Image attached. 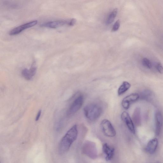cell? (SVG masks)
I'll return each instance as SVG.
<instances>
[{"instance_id": "cell-1", "label": "cell", "mask_w": 163, "mask_h": 163, "mask_svg": "<svg viewBox=\"0 0 163 163\" xmlns=\"http://www.w3.org/2000/svg\"><path fill=\"white\" fill-rule=\"evenodd\" d=\"M77 125H75L67 132L62 139L59 145L58 151L61 154L67 152L78 136Z\"/></svg>"}, {"instance_id": "cell-2", "label": "cell", "mask_w": 163, "mask_h": 163, "mask_svg": "<svg viewBox=\"0 0 163 163\" xmlns=\"http://www.w3.org/2000/svg\"><path fill=\"white\" fill-rule=\"evenodd\" d=\"M102 111V108L95 104L88 105L84 108V112L86 118L91 121L97 120L101 115Z\"/></svg>"}, {"instance_id": "cell-3", "label": "cell", "mask_w": 163, "mask_h": 163, "mask_svg": "<svg viewBox=\"0 0 163 163\" xmlns=\"http://www.w3.org/2000/svg\"><path fill=\"white\" fill-rule=\"evenodd\" d=\"M101 130L105 136L113 137L116 135V131L110 121L107 119L103 120L101 123Z\"/></svg>"}, {"instance_id": "cell-4", "label": "cell", "mask_w": 163, "mask_h": 163, "mask_svg": "<svg viewBox=\"0 0 163 163\" xmlns=\"http://www.w3.org/2000/svg\"><path fill=\"white\" fill-rule=\"evenodd\" d=\"M84 101V97L82 95L77 97L69 108L67 113V116L70 117L78 112L82 106Z\"/></svg>"}, {"instance_id": "cell-5", "label": "cell", "mask_w": 163, "mask_h": 163, "mask_svg": "<svg viewBox=\"0 0 163 163\" xmlns=\"http://www.w3.org/2000/svg\"><path fill=\"white\" fill-rule=\"evenodd\" d=\"M140 98L139 94L137 93H133L124 97L122 101L121 105L125 110H128L131 104L137 101Z\"/></svg>"}, {"instance_id": "cell-6", "label": "cell", "mask_w": 163, "mask_h": 163, "mask_svg": "<svg viewBox=\"0 0 163 163\" xmlns=\"http://www.w3.org/2000/svg\"><path fill=\"white\" fill-rule=\"evenodd\" d=\"M38 22L37 21H34L17 26L11 30L9 33V34L11 35L18 34L24 30L31 28L37 25Z\"/></svg>"}, {"instance_id": "cell-7", "label": "cell", "mask_w": 163, "mask_h": 163, "mask_svg": "<svg viewBox=\"0 0 163 163\" xmlns=\"http://www.w3.org/2000/svg\"><path fill=\"white\" fill-rule=\"evenodd\" d=\"M70 20H62L51 21L43 23L41 25V26L42 27L51 29H56L66 25L69 26Z\"/></svg>"}, {"instance_id": "cell-8", "label": "cell", "mask_w": 163, "mask_h": 163, "mask_svg": "<svg viewBox=\"0 0 163 163\" xmlns=\"http://www.w3.org/2000/svg\"><path fill=\"white\" fill-rule=\"evenodd\" d=\"M121 117L130 132L135 134V131L134 124L129 113L125 111L123 112L121 114Z\"/></svg>"}, {"instance_id": "cell-9", "label": "cell", "mask_w": 163, "mask_h": 163, "mask_svg": "<svg viewBox=\"0 0 163 163\" xmlns=\"http://www.w3.org/2000/svg\"><path fill=\"white\" fill-rule=\"evenodd\" d=\"M156 133L157 136H159L161 132L163 126V118L161 113L157 112L156 114Z\"/></svg>"}, {"instance_id": "cell-10", "label": "cell", "mask_w": 163, "mask_h": 163, "mask_svg": "<svg viewBox=\"0 0 163 163\" xmlns=\"http://www.w3.org/2000/svg\"><path fill=\"white\" fill-rule=\"evenodd\" d=\"M37 68L32 66L30 69L25 68L22 70V74L23 77L27 80H31L37 72Z\"/></svg>"}, {"instance_id": "cell-11", "label": "cell", "mask_w": 163, "mask_h": 163, "mask_svg": "<svg viewBox=\"0 0 163 163\" xmlns=\"http://www.w3.org/2000/svg\"><path fill=\"white\" fill-rule=\"evenodd\" d=\"M103 150L106 161H108L111 160L114 156V149L105 143L103 145Z\"/></svg>"}, {"instance_id": "cell-12", "label": "cell", "mask_w": 163, "mask_h": 163, "mask_svg": "<svg viewBox=\"0 0 163 163\" xmlns=\"http://www.w3.org/2000/svg\"><path fill=\"white\" fill-rule=\"evenodd\" d=\"M158 145V141L157 138H154L150 140L148 143L145 148L147 152L150 154L154 153L157 148Z\"/></svg>"}, {"instance_id": "cell-13", "label": "cell", "mask_w": 163, "mask_h": 163, "mask_svg": "<svg viewBox=\"0 0 163 163\" xmlns=\"http://www.w3.org/2000/svg\"><path fill=\"white\" fill-rule=\"evenodd\" d=\"M132 119L133 122L137 125H140L141 122V110L139 108L135 109L133 113Z\"/></svg>"}, {"instance_id": "cell-14", "label": "cell", "mask_w": 163, "mask_h": 163, "mask_svg": "<svg viewBox=\"0 0 163 163\" xmlns=\"http://www.w3.org/2000/svg\"><path fill=\"white\" fill-rule=\"evenodd\" d=\"M131 86V84L128 82L124 81L118 89L117 91L118 95L121 96L124 94L130 89Z\"/></svg>"}, {"instance_id": "cell-15", "label": "cell", "mask_w": 163, "mask_h": 163, "mask_svg": "<svg viewBox=\"0 0 163 163\" xmlns=\"http://www.w3.org/2000/svg\"><path fill=\"white\" fill-rule=\"evenodd\" d=\"M117 13V9L116 8L109 15L106 21V24L107 25H109L113 22L115 19Z\"/></svg>"}, {"instance_id": "cell-16", "label": "cell", "mask_w": 163, "mask_h": 163, "mask_svg": "<svg viewBox=\"0 0 163 163\" xmlns=\"http://www.w3.org/2000/svg\"><path fill=\"white\" fill-rule=\"evenodd\" d=\"M152 95V93L150 90H145L141 93L140 96L139 95L140 98L141 97V99L145 100H148Z\"/></svg>"}, {"instance_id": "cell-17", "label": "cell", "mask_w": 163, "mask_h": 163, "mask_svg": "<svg viewBox=\"0 0 163 163\" xmlns=\"http://www.w3.org/2000/svg\"><path fill=\"white\" fill-rule=\"evenodd\" d=\"M143 65L147 68L150 69L152 67V63L147 58H144L142 60Z\"/></svg>"}, {"instance_id": "cell-18", "label": "cell", "mask_w": 163, "mask_h": 163, "mask_svg": "<svg viewBox=\"0 0 163 163\" xmlns=\"http://www.w3.org/2000/svg\"><path fill=\"white\" fill-rule=\"evenodd\" d=\"M120 20H117L115 22L113 27L112 31L115 32L118 30L120 28Z\"/></svg>"}, {"instance_id": "cell-19", "label": "cell", "mask_w": 163, "mask_h": 163, "mask_svg": "<svg viewBox=\"0 0 163 163\" xmlns=\"http://www.w3.org/2000/svg\"><path fill=\"white\" fill-rule=\"evenodd\" d=\"M156 68L160 74H163V67L160 63H157Z\"/></svg>"}, {"instance_id": "cell-20", "label": "cell", "mask_w": 163, "mask_h": 163, "mask_svg": "<svg viewBox=\"0 0 163 163\" xmlns=\"http://www.w3.org/2000/svg\"><path fill=\"white\" fill-rule=\"evenodd\" d=\"M76 22V20L75 19H72L70 20L69 26H74Z\"/></svg>"}, {"instance_id": "cell-21", "label": "cell", "mask_w": 163, "mask_h": 163, "mask_svg": "<svg viewBox=\"0 0 163 163\" xmlns=\"http://www.w3.org/2000/svg\"><path fill=\"white\" fill-rule=\"evenodd\" d=\"M41 113H42V110H40L37 114V116H36V117H35V121H38L40 119V116H41Z\"/></svg>"}]
</instances>
